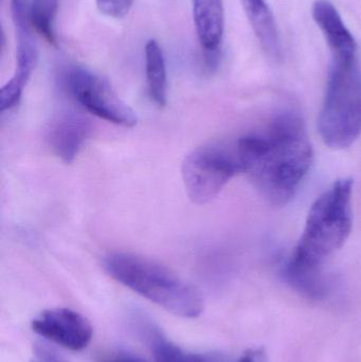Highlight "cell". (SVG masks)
I'll list each match as a JSON object with an SVG mask.
<instances>
[{"label":"cell","instance_id":"obj_17","mask_svg":"<svg viewBox=\"0 0 361 362\" xmlns=\"http://www.w3.org/2000/svg\"><path fill=\"white\" fill-rule=\"evenodd\" d=\"M99 362H148L139 355L126 351H116L102 357Z\"/></svg>","mask_w":361,"mask_h":362},{"label":"cell","instance_id":"obj_3","mask_svg":"<svg viewBox=\"0 0 361 362\" xmlns=\"http://www.w3.org/2000/svg\"><path fill=\"white\" fill-rule=\"evenodd\" d=\"M104 268L117 282L182 318H197L203 310L201 293L175 272L148 257L110 253Z\"/></svg>","mask_w":361,"mask_h":362},{"label":"cell","instance_id":"obj_18","mask_svg":"<svg viewBox=\"0 0 361 362\" xmlns=\"http://www.w3.org/2000/svg\"><path fill=\"white\" fill-rule=\"evenodd\" d=\"M237 362H267L264 349L256 348L248 350Z\"/></svg>","mask_w":361,"mask_h":362},{"label":"cell","instance_id":"obj_14","mask_svg":"<svg viewBox=\"0 0 361 362\" xmlns=\"http://www.w3.org/2000/svg\"><path fill=\"white\" fill-rule=\"evenodd\" d=\"M153 357L154 362H228L224 355L190 352L160 336L154 340Z\"/></svg>","mask_w":361,"mask_h":362},{"label":"cell","instance_id":"obj_12","mask_svg":"<svg viewBox=\"0 0 361 362\" xmlns=\"http://www.w3.org/2000/svg\"><path fill=\"white\" fill-rule=\"evenodd\" d=\"M242 4L261 46L269 55L277 57L281 51V42L268 4L265 0H242Z\"/></svg>","mask_w":361,"mask_h":362},{"label":"cell","instance_id":"obj_8","mask_svg":"<svg viewBox=\"0 0 361 362\" xmlns=\"http://www.w3.org/2000/svg\"><path fill=\"white\" fill-rule=\"evenodd\" d=\"M32 331L66 350L82 351L93 339L90 321L70 308L44 310L31 321Z\"/></svg>","mask_w":361,"mask_h":362},{"label":"cell","instance_id":"obj_9","mask_svg":"<svg viewBox=\"0 0 361 362\" xmlns=\"http://www.w3.org/2000/svg\"><path fill=\"white\" fill-rule=\"evenodd\" d=\"M93 132L88 119L76 112H63L55 117L46 132L49 148L65 163H72Z\"/></svg>","mask_w":361,"mask_h":362},{"label":"cell","instance_id":"obj_10","mask_svg":"<svg viewBox=\"0 0 361 362\" xmlns=\"http://www.w3.org/2000/svg\"><path fill=\"white\" fill-rule=\"evenodd\" d=\"M312 14L326 37L333 59H357V42L330 0H316Z\"/></svg>","mask_w":361,"mask_h":362},{"label":"cell","instance_id":"obj_5","mask_svg":"<svg viewBox=\"0 0 361 362\" xmlns=\"http://www.w3.org/2000/svg\"><path fill=\"white\" fill-rule=\"evenodd\" d=\"M239 173H244V169L237 140L199 146L184 157L182 167L187 194L199 206L218 197L225 185Z\"/></svg>","mask_w":361,"mask_h":362},{"label":"cell","instance_id":"obj_4","mask_svg":"<svg viewBox=\"0 0 361 362\" xmlns=\"http://www.w3.org/2000/svg\"><path fill=\"white\" fill-rule=\"evenodd\" d=\"M329 148H349L361 134V68L357 59H333L318 120Z\"/></svg>","mask_w":361,"mask_h":362},{"label":"cell","instance_id":"obj_7","mask_svg":"<svg viewBox=\"0 0 361 362\" xmlns=\"http://www.w3.org/2000/svg\"><path fill=\"white\" fill-rule=\"evenodd\" d=\"M11 14L16 34V68L11 80L0 90V112L18 105L38 61L37 44L29 17V0H12Z\"/></svg>","mask_w":361,"mask_h":362},{"label":"cell","instance_id":"obj_19","mask_svg":"<svg viewBox=\"0 0 361 362\" xmlns=\"http://www.w3.org/2000/svg\"><path fill=\"white\" fill-rule=\"evenodd\" d=\"M34 362H38V361H34Z\"/></svg>","mask_w":361,"mask_h":362},{"label":"cell","instance_id":"obj_2","mask_svg":"<svg viewBox=\"0 0 361 362\" xmlns=\"http://www.w3.org/2000/svg\"><path fill=\"white\" fill-rule=\"evenodd\" d=\"M353 180L335 181L311 206L300 240L284 268L286 281L309 298L326 293L324 264L345 245L353 225Z\"/></svg>","mask_w":361,"mask_h":362},{"label":"cell","instance_id":"obj_16","mask_svg":"<svg viewBox=\"0 0 361 362\" xmlns=\"http://www.w3.org/2000/svg\"><path fill=\"white\" fill-rule=\"evenodd\" d=\"M134 0H95L102 14L112 18H123L129 14Z\"/></svg>","mask_w":361,"mask_h":362},{"label":"cell","instance_id":"obj_13","mask_svg":"<svg viewBox=\"0 0 361 362\" xmlns=\"http://www.w3.org/2000/svg\"><path fill=\"white\" fill-rule=\"evenodd\" d=\"M146 70L148 93L159 107L167 104V76L165 55L160 45L155 40L146 44Z\"/></svg>","mask_w":361,"mask_h":362},{"label":"cell","instance_id":"obj_15","mask_svg":"<svg viewBox=\"0 0 361 362\" xmlns=\"http://www.w3.org/2000/svg\"><path fill=\"white\" fill-rule=\"evenodd\" d=\"M59 0H29V17L34 31L50 44H57L54 19Z\"/></svg>","mask_w":361,"mask_h":362},{"label":"cell","instance_id":"obj_1","mask_svg":"<svg viewBox=\"0 0 361 362\" xmlns=\"http://www.w3.org/2000/svg\"><path fill=\"white\" fill-rule=\"evenodd\" d=\"M244 173L265 200L285 206L292 199L313 163L304 121L297 112H282L259 131L237 139Z\"/></svg>","mask_w":361,"mask_h":362},{"label":"cell","instance_id":"obj_11","mask_svg":"<svg viewBox=\"0 0 361 362\" xmlns=\"http://www.w3.org/2000/svg\"><path fill=\"white\" fill-rule=\"evenodd\" d=\"M193 18L199 44L213 62L224 37V1L193 0Z\"/></svg>","mask_w":361,"mask_h":362},{"label":"cell","instance_id":"obj_6","mask_svg":"<svg viewBox=\"0 0 361 362\" xmlns=\"http://www.w3.org/2000/svg\"><path fill=\"white\" fill-rule=\"evenodd\" d=\"M65 85L69 95L90 114L125 127L137 124L136 112L102 76L84 68L74 67L66 74Z\"/></svg>","mask_w":361,"mask_h":362}]
</instances>
